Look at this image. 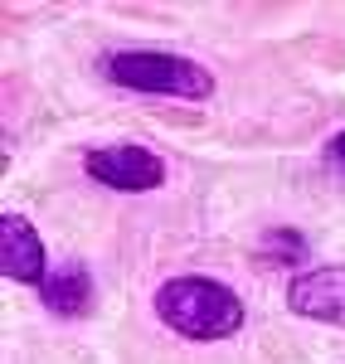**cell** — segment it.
<instances>
[{
  "instance_id": "7a4b0ae2",
  "label": "cell",
  "mask_w": 345,
  "mask_h": 364,
  "mask_svg": "<svg viewBox=\"0 0 345 364\" xmlns=\"http://www.w3.org/2000/svg\"><path fill=\"white\" fill-rule=\"evenodd\" d=\"M107 78L137 92H156V97H190L200 102L214 92V78L204 73L195 58L180 54H156V49H137V54H112L107 58Z\"/></svg>"
},
{
  "instance_id": "6da1fadb",
  "label": "cell",
  "mask_w": 345,
  "mask_h": 364,
  "mask_svg": "<svg viewBox=\"0 0 345 364\" xmlns=\"http://www.w3.org/2000/svg\"><path fill=\"white\" fill-rule=\"evenodd\" d=\"M156 316L185 340H224L243 331L238 291L214 277H171L156 291Z\"/></svg>"
},
{
  "instance_id": "3957f363",
  "label": "cell",
  "mask_w": 345,
  "mask_h": 364,
  "mask_svg": "<svg viewBox=\"0 0 345 364\" xmlns=\"http://www.w3.org/2000/svg\"><path fill=\"white\" fill-rule=\"evenodd\" d=\"M83 166L107 190H156L166 180V161L146 146H102V151H87Z\"/></svg>"
},
{
  "instance_id": "277c9868",
  "label": "cell",
  "mask_w": 345,
  "mask_h": 364,
  "mask_svg": "<svg viewBox=\"0 0 345 364\" xmlns=\"http://www.w3.org/2000/svg\"><path fill=\"white\" fill-rule=\"evenodd\" d=\"M287 306L321 326H345V267H312L287 287Z\"/></svg>"
},
{
  "instance_id": "8992f818",
  "label": "cell",
  "mask_w": 345,
  "mask_h": 364,
  "mask_svg": "<svg viewBox=\"0 0 345 364\" xmlns=\"http://www.w3.org/2000/svg\"><path fill=\"white\" fill-rule=\"evenodd\" d=\"M44 306L54 311V316H83L92 306V277H87L78 262L49 272V282H44Z\"/></svg>"
},
{
  "instance_id": "52a82bcc",
  "label": "cell",
  "mask_w": 345,
  "mask_h": 364,
  "mask_svg": "<svg viewBox=\"0 0 345 364\" xmlns=\"http://www.w3.org/2000/svg\"><path fill=\"white\" fill-rule=\"evenodd\" d=\"M262 243H267V248H282V262L302 257V248H307V243H302V233H267Z\"/></svg>"
},
{
  "instance_id": "5b68a950",
  "label": "cell",
  "mask_w": 345,
  "mask_h": 364,
  "mask_svg": "<svg viewBox=\"0 0 345 364\" xmlns=\"http://www.w3.org/2000/svg\"><path fill=\"white\" fill-rule=\"evenodd\" d=\"M0 267H5V277L15 282H39L44 287V243H39V233L29 228L25 214H0Z\"/></svg>"
},
{
  "instance_id": "ba28073f",
  "label": "cell",
  "mask_w": 345,
  "mask_h": 364,
  "mask_svg": "<svg viewBox=\"0 0 345 364\" xmlns=\"http://www.w3.org/2000/svg\"><path fill=\"white\" fill-rule=\"evenodd\" d=\"M331 156H336V161H345V132L336 141H331Z\"/></svg>"
}]
</instances>
